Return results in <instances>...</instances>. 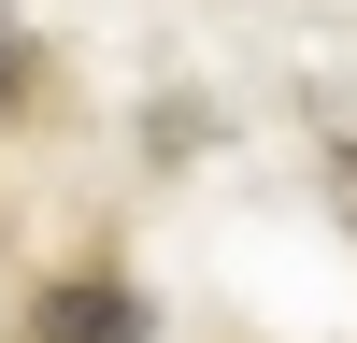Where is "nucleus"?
I'll use <instances>...</instances> for the list:
<instances>
[{"label": "nucleus", "instance_id": "obj_1", "mask_svg": "<svg viewBox=\"0 0 357 343\" xmlns=\"http://www.w3.org/2000/svg\"><path fill=\"white\" fill-rule=\"evenodd\" d=\"M29 343H158V314H143L129 272H57L29 300Z\"/></svg>", "mask_w": 357, "mask_h": 343}, {"label": "nucleus", "instance_id": "obj_2", "mask_svg": "<svg viewBox=\"0 0 357 343\" xmlns=\"http://www.w3.org/2000/svg\"><path fill=\"white\" fill-rule=\"evenodd\" d=\"M15 86H29V57H15V0H0V114H15Z\"/></svg>", "mask_w": 357, "mask_h": 343}]
</instances>
